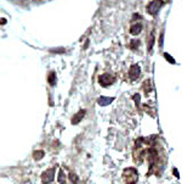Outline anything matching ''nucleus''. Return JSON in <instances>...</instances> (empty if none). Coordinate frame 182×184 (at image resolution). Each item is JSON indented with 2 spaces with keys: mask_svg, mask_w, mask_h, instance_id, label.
Returning <instances> with one entry per match:
<instances>
[{
  "mask_svg": "<svg viewBox=\"0 0 182 184\" xmlns=\"http://www.w3.org/2000/svg\"><path fill=\"white\" fill-rule=\"evenodd\" d=\"M124 183L125 184H135L137 182V172L134 168H127L123 173Z\"/></svg>",
  "mask_w": 182,
  "mask_h": 184,
  "instance_id": "1",
  "label": "nucleus"
},
{
  "mask_svg": "<svg viewBox=\"0 0 182 184\" xmlns=\"http://www.w3.org/2000/svg\"><path fill=\"white\" fill-rule=\"evenodd\" d=\"M54 178H55V170L54 168H50V170L45 171L42 176V179L44 183H50V182L54 181Z\"/></svg>",
  "mask_w": 182,
  "mask_h": 184,
  "instance_id": "2",
  "label": "nucleus"
},
{
  "mask_svg": "<svg viewBox=\"0 0 182 184\" xmlns=\"http://www.w3.org/2000/svg\"><path fill=\"white\" fill-rule=\"evenodd\" d=\"M98 82H100L101 85L107 87V85H111L114 83V77L111 76V74H102V76L98 78Z\"/></svg>",
  "mask_w": 182,
  "mask_h": 184,
  "instance_id": "3",
  "label": "nucleus"
},
{
  "mask_svg": "<svg viewBox=\"0 0 182 184\" xmlns=\"http://www.w3.org/2000/svg\"><path fill=\"white\" fill-rule=\"evenodd\" d=\"M160 6H162L160 1H152V2L148 5L147 10H148V12H149V14H157V11L159 10V7H160Z\"/></svg>",
  "mask_w": 182,
  "mask_h": 184,
  "instance_id": "4",
  "label": "nucleus"
},
{
  "mask_svg": "<svg viewBox=\"0 0 182 184\" xmlns=\"http://www.w3.org/2000/svg\"><path fill=\"white\" fill-rule=\"evenodd\" d=\"M139 76H140V67L137 65L131 66V68H130V78L131 79H136Z\"/></svg>",
  "mask_w": 182,
  "mask_h": 184,
  "instance_id": "5",
  "label": "nucleus"
},
{
  "mask_svg": "<svg viewBox=\"0 0 182 184\" xmlns=\"http://www.w3.org/2000/svg\"><path fill=\"white\" fill-rule=\"evenodd\" d=\"M84 116H85V110L79 111V112H78L77 115H75V116H74V117H73V120H72V123H73V125H75V123H79Z\"/></svg>",
  "mask_w": 182,
  "mask_h": 184,
  "instance_id": "6",
  "label": "nucleus"
},
{
  "mask_svg": "<svg viewBox=\"0 0 182 184\" xmlns=\"http://www.w3.org/2000/svg\"><path fill=\"white\" fill-rule=\"evenodd\" d=\"M141 29H142V25H141V23H135V25L131 27L130 31H131L132 34H139L141 32Z\"/></svg>",
  "mask_w": 182,
  "mask_h": 184,
  "instance_id": "7",
  "label": "nucleus"
},
{
  "mask_svg": "<svg viewBox=\"0 0 182 184\" xmlns=\"http://www.w3.org/2000/svg\"><path fill=\"white\" fill-rule=\"evenodd\" d=\"M112 100H113L112 98H103V97H102V98L98 99V104H100V105H107V104H111Z\"/></svg>",
  "mask_w": 182,
  "mask_h": 184,
  "instance_id": "8",
  "label": "nucleus"
},
{
  "mask_svg": "<svg viewBox=\"0 0 182 184\" xmlns=\"http://www.w3.org/2000/svg\"><path fill=\"white\" fill-rule=\"evenodd\" d=\"M49 82H50V84H55V73H54V72L50 73V76H49Z\"/></svg>",
  "mask_w": 182,
  "mask_h": 184,
  "instance_id": "9",
  "label": "nucleus"
},
{
  "mask_svg": "<svg viewBox=\"0 0 182 184\" xmlns=\"http://www.w3.org/2000/svg\"><path fill=\"white\" fill-rule=\"evenodd\" d=\"M42 155H44V153L42 151H38V153H35L34 154V157H35V160H40L42 157Z\"/></svg>",
  "mask_w": 182,
  "mask_h": 184,
  "instance_id": "10",
  "label": "nucleus"
},
{
  "mask_svg": "<svg viewBox=\"0 0 182 184\" xmlns=\"http://www.w3.org/2000/svg\"><path fill=\"white\" fill-rule=\"evenodd\" d=\"M58 182H60V183H63V182H64V178H63V172H62V171L60 172V176H58Z\"/></svg>",
  "mask_w": 182,
  "mask_h": 184,
  "instance_id": "11",
  "label": "nucleus"
},
{
  "mask_svg": "<svg viewBox=\"0 0 182 184\" xmlns=\"http://www.w3.org/2000/svg\"><path fill=\"white\" fill-rule=\"evenodd\" d=\"M165 57H166V59H169V62H174V59H171V57L169 56V55H165Z\"/></svg>",
  "mask_w": 182,
  "mask_h": 184,
  "instance_id": "12",
  "label": "nucleus"
}]
</instances>
